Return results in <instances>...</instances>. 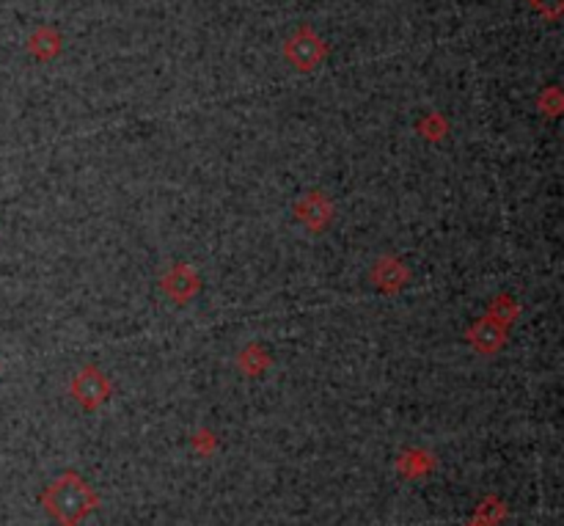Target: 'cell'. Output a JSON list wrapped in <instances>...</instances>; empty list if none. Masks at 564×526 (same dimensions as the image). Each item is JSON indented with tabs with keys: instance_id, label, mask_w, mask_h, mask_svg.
<instances>
[{
	"instance_id": "1",
	"label": "cell",
	"mask_w": 564,
	"mask_h": 526,
	"mask_svg": "<svg viewBox=\"0 0 564 526\" xmlns=\"http://www.w3.org/2000/svg\"><path fill=\"white\" fill-rule=\"evenodd\" d=\"M47 507L55 518H61L67 526L78 523L88 507H91V494L86 491V485L75 477H67L61 483H55L52 491L47 494Z\"/></svg>"
}]
</instances>
